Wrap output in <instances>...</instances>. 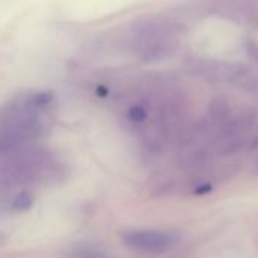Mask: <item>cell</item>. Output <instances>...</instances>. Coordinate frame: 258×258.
<instances>
[{
	"label": "cell",
	"instance_id": "3",
	"mask_svg": "<svg viewBox=\"0 0 258 258\" xmlns=\"http://www.w3.org/2000/svg\"><path fill=\"white\" fill-rule=\"evenodd\" d=\"M69 258H109L108 253L103 250H99L96 247H75L69 252Z\"/></svg>",
	"mask_w": 258,
	"mask_h": 258
},
{
	"label": "cell",
	"instance_id": "6",
	"mask_svg": "<svg viewBox=\"0 0 258 258\" xmlns=\"http://www.w3.org/2000/svg\"><path fill=\"white\" fill-rule=\"evenodd\" d=\"M4 241H5V235H4L2 232H0V244H2Z\"/></svg>",
	"mask_w": 258,
	"mask_h": 258
},
{
	"label": "cell",
	"instance_id": "4",
	"mask_svg": "<svg viewBox=\"0 0 258 258\" xmlns=\"http://www.w3.org/2000/svg\"><path fill=\"white\" fill-rule=\"evenodd\" d=\"M127 117L133 123H143L148 118V111L143 106L136 105V106H133L131 109L127 111Z\"/></svg>",
	"mask_w": 258,
	"mask_h": 258
},
{
	"label": "cell",
	"instance_id": "2",
	"mask_svg": "<svg viewBox=\"0 0 258 258\" xmlns=\"http://www.w3.org/2000/svg\"><path fill=\"white\" fill-rule=\"evenodd\" d=\"M34 202H35L34 195L28 190H22L11 199L10 208H11V211H16V213H25L34 207Z\"/></svg>",
	"mask_w": 258,
	"mask_h": 258
},
{
	"label": "cell",
	"instance_id": "1",
	"mask_svg": "<svg viewBox=\"0 0 258 258\" xmlns=\"http://www.w3.org/2000/svg\"><path fill=\"white\" fill-rule=\"evenodd\" d=\"M121 240L133 250H139L145 253H161L175 247L179 241V237L170 231L137 229V231L124 232Z\"/></svg>",
	"mask_w": 258,
	"mask_h": 258
},
{
	"label": "cell",
	"instance_id": "5",
	"mask_svg": "<svg viewBox=\"0 0 258 258\" xmlns=\"http://www.w3.org/2000/svg\"><path fill=\"white\" fill-rule=\"evenodd\" d=\"M210 191H211V184H208V182H204L202 185H199V187L195 188V195H198V196L208 195Z\"/></svg>",
	"mask_w": 258,
	"mask_h": 258
}]
</instances>
